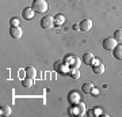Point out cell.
Here are the masks:
<instances>
[{"label": "cell", "instance_id": "obj_1", "mask_svg": "<svg viewBox=\"0 0 122 117\" xmlns=\"http://www.w3.org/2000/svg\"><path fill=\"white\" fill-rule=\"evenodd\" d=\"M31 8L34 10L35 12L44 14L48 11V3H46V0H33Z\"/></svg>", "mask_w": 122, "mask_h": 117}, {"label": "cell", "instance_id": "obj_2", "mask_svg": "<svg viewBox=\"0 0 122 117\" xmlns=\"http://www.w3.org/2000/svg\"><path fill=\"white\" fill-rule=\"evenodd\" d=\"M41 26H42V29H45V30H50L53 26H56V25H54V18L50 17V15L44 17L42 21H41Z\"/></svg>", "mask_w": 122, "mask_h": 117}, {"label": "cell", "instance_id": "obj_3", "mask_svg": "<svg viewBox=\"0 0 122 117\" xmlns=\"http://www.w3.org/2000/svg\"><path fill=\"white\" fill-rule=\"evenodd\" d=\"M117 42H118V41L114 38V37H113V38H111V37H107V38L103 39V42H102V46H103L106 50H113V49L118 45Z\"/></svg>", "mask_w": 122, "mask_h": 117}, {"label": "cell", "instance_id": "obj_4", "mask_svg": "<svg viewBox=\"0 0 122 117\" xmlns=\"http://www.w3.org/2000/svg\"><path fill=\"white\" fill-rule=\"evenodd\" d=\"M22 34H23V31L19 26H11V29H10V35L12 38H20Z\"/></svg>", "mask_w": 122, "mask_h": 117}, {"label": "cell", "instance_id": "obj_5", "mask_svg": "<svg viewBox=\"0 0 122 117\" xmlns=\"http://www.w3.org/2000/svg\"><path fill=\"white\" fill-rule=\"evenodd\" d=\"M92 27V21L91 19H83L80 22V30L81 31H90Z\"/></svg>", "mask_w": 122, "mask_h": 117}, {"label": "cell", "instance_id": "obj_6", "mask_svg": "<svg viewBox=\"0 0 122 117\" xmlns=\"http://www.w3.org/2000/svg\"><path fill=\"white\" fill-rule=\"evenodd\" d=\"M34 10L31 8V7H27V8H25L22 11V17L26 19V21H30V19H33V17H34Z\"/></svg>", "mask_w": 122, "mask_h": 117}, {"label": "cell", "instance_id": "obj_7", "mask_svg": "<svg viewBox=\"0 0 122 117\" xmlns=\"http://www.w3.org/2000/svg\"><path fill=\"white\" fill-rule=\"evenodd\" d=\"M113 55L117 60H122V44H118L117 46L113 49Z\"/></svg>", "mask_w": 122, "mask_h": 117}, {"label": "cell", "instance_id": "obj_8", "mask_svg": "<svg viewBox=\"0 0 122 117\" xmlns=\"http://www.w3.org/2000/svg\"><path fill=\"white\" fill-rule=\"evenodd\" d=\"M92 71H94V74L96 75H102L103 72H105V65L102 64H95V65H92Z\"/></svg>", "mask_w": 122, "mask_h": 117}, {"label": "cell", "instance_id": "obj_9", "mask_svg": "<svg viewBox=\"0 0 122 117\" xmlns=\"http://www.w3.org/2000/svg\"><path fill=\"white\" fill-rule=\"evenodd\" d=\"M81 90H83V93H86V94H90V93H92V90H94V84H92L91 82L84 83L83 86H81Z\"/></svg>", "mask_w": 122, "mask_h": 117}, {"label": "cell", "instance_id": "obj_10", "mask_svg": "<svg viewBox=\"0 0 122 117\" xmlns=\"http://www.w3.org/2000/svg\"><path fill=\"white\" fill-rule=\"evenodd\" d=\"M83 61L86 63L87 65H90V64H92V63H95V60H94V56H92V53H86L83 56Z\"/></svg>", "mask_w": 122, "mask_h": 117}, {"label": "cell", "instance_id": "obj_11", "mask_svg": "<svg viewBox=\"0 0 122 117\" xmlns=\"http://www.w3.org/2000/svg\"><path fill=\"white\" fill-rule=\"evenodd\" d=\"M0 109H1V116H4V117L11 116V106L10 105H3Z\"/></svg>", "mask_w": 122, "mask_h": 117}, {"label": "cell", "instance_id": "obj_12", "mask_svg": "<svg viewBox=\"0 0 122 117\" xmlns=\"http://www.w3.org/2000/svg\"><path fill=\"white\" fill-rule=\"evenodd\" d=\"M64 22H65V17H64V15H57V17L54 18V25H56V26H62Z\"/></svg>", "mask_w": 122, "mask_h": 117}, {"label": "cell", "instance_id": "obj_13", "mask_svg": "<svg viewBox=\"0 0 122 117\" xmlns=\"http://www.w3.org/2000/svg\"><path fill=\"white\" fill-rule=\"evenodd\" d=\"M26 76H29V78L34 79L35 78V68L34 67H31V65H29L26 68Z\"/></svg>", "mask_w": 122, "mask_h": 117}, {"label": "cell", "instance_id": "obj_14", "mask_svg": "<svg viewBox=\"0 0 122 117\" xmlns=\"http://www.w3.org/2000/svg\"><path fill=\"white\" fill-rule=\"evenodd\" d=\"M22 84H23V87H27V89H30V87H33V79L27 76L26 79H23V80H22Z\"/></svg>", "mask_w": 122, "mask_h": 117}, {"label": "cell", "instance_id": "obj_15", "mask_svg": "<svg viewBox=\"0 0 122 117\" xmlns=\"http://www.w3.org/2000/svg\"><path fill=\"white\" fill-rule=\"evenodd\" d=\"M114 38L117 41H122V29H118L114 31Z\"/></svg>", "mask_w": 122, "mask_h": 117}, {"label": "cell", "instance_id": "obj_16", "mask_svg": "<svg viewBox=\"0 0 122 117\" xmlns=\"http://www.w3.org/2000/svg\"><path fill=\"white\" fill-rule=\"evenodd\" d=\"M10 23H11V26H19V19L18 18H12L10 21Z\"/></svg>", "mask_w": 122, "mask_h": 117}, {"label": "cell", "instance_id": "obj_17", "mask_svg": "<svg viewBox=\"0 0 122 117\" xmlns=\"http://www.w3.org/2000/svg\"><path fill=\"white\" fill-rule=\"evenodd\" d=\"M72 78H73V79L80 78V72H77V71H72Z\"/></svg>", "mask_w": 122, "mask_h": 117}, {"label": "cell", "instance_id": "obj_18", "mask_svg": "<svg viewBox=\"0 0 122 117\" xmlns=\"http://www.w3.org/2000/svg\"><path fill=\"white\" fill-rule=\"evenodd\" d=\"M72 29H73L75 31H77V30H80V25H77V23H75L73 26H72Z\"/></svg>", "mask_w": 122, "mask_h": 117}]
</instances>
